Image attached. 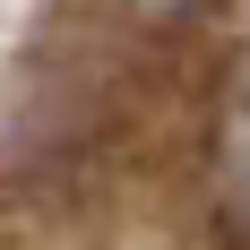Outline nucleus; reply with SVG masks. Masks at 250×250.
I'll use <instances>...</instances> for the list:
<instances>
[{
  "instance_id": "f257e3e1",
  "label": "nucleus",
  "mask_w": 250,
  "mask_h": 250,
  "mask_svg": "<svg viewBox=\"0 0 250 250\" xmlns=\"http://www.w3.org/2000/svg\"><path fill=\"white\" fill-rule=\"evenodd\" d=\"M138 9H147V18H181L190 0H138Z\"/></svg>"
}]
</instances>
